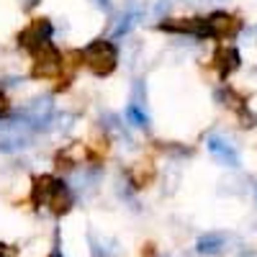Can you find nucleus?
Segmentation results:
<instances>
[{
	"mask_svg": "<svg viewBox=\"0 0 257 257\" xmlns=\"http://www.w3.org/2000/svg\"><path fill=\"white\" fill-rule=\"evenodd\" d=\"M82 62L93 75L105 77L116 70L118 64V49L111 44L108 39H95L93 44H88L82 49Z\"/></svg>",
	"mask_w": 257,
	"mask_h": 257,
	"instance_id": "1",
	"label": "nucleus"
},
{
	"mask_svg": "<svg viewBox=\"0 0 257 257\" xmlns=\"http://www.w3.org/2000/svg\"><path fill=\"white\" fill-rule=\"evenodd\" d=\"M62 75V54L49 44H41L31 52V77L36 80H57Z\"/></svg>",
	"mask_w": 257,
	"mask_h": 257,
	"instance_id": "2",
	"label": "nucleus"
},
{
	"mask_svg": "<svg viewBox=\"0 0 257 257\" xmlns=\"http://www.w3.org/2000/svg\"><path fill=\"white\" fill-rule=\"evenodd\" d=\"M49 36H52V21H49V18H34V21H29L26 29H21V34H18V47L34 52L36 47L47 44Z\"/></svg>",
	"mask_w": 257,
	"mask_h": 257,
	"instance_id": "3",
	"label": "nucleus"
},
{
	"mask_svg": "<svg viewBox=\"0 0 257 257\" xmlns=\"http://www.w3.org/2000/svg\"><path fill=\"white\" fill-rule=\"evenodd\" d=\"M206 26H208V36L211 39H231L242 31V21L231 13L216 11L206 18Z\"/></svg>",
	"mask_w": 257,
	"mask_h": 257,
	"instance_id": "4",
	"label": "nucleus"
},
{
	"mask_svg": "<svg viewBox=\"0 0 257 257\" xmlns=\"http://www.w3.org/2000/svg\"><path fill=\"white\" fill-rule=\"evenodd\" d=\"M160 31L167 34H190V36H208V26H206V18H165L157 24Z\"/></svg>",
	"mask_w": 257,
	"mask_h": 257,
	"instance_id": "5",
	"label": "nucleus"
},
{
	"mask_svg": "<svg viewBox=\"0 0 257 257\" xmlns=\"http://www.w3.org/2000/svg\"><path fill=\"white\" fill-rule=\"evenodd\" d=\"M206 147H208V152L213 155V160H216L219 165H224V167H239V152H237V147H234L229 139H224L219 134H211L206 139Z\"/></svg>",
	"mask_w": 257,
	"mask_h": 257,
	"instance_id": "6",
	"label": "nucleus"
},
{
	"mask_svg": "<svg viewBox=\"0 0 257 257\" xmlns=\"http://www.w3.org/2000/svg\"><path fill=\"white\" fill-rule=\"evenodd\" d=\"M128 183H132L137 190H142V188H149L155 183V178H157V167H155V162L152 160H139V162H134L132 167H128Z\"/></svg>",
	"mask_w": 257,
	"mask_h": 257,
	"instance_id": "7",
	"label": "nucleus"
},
{
	"mask_svg": "<svg viewBox=\"0 0 257 257\" xmlns=\"http://www.w3.org/2000/svg\"><path fill=\"white\" fill-rule=\"evenodd\" d=\"M82 52L80 49H70V52H64L62 54V75L57 77L59 80V85H57V90H64L70 85V80L75 77V72L82 67Z\"/></svg>",
	"mask_w": 257,
	"mask_h": 257,
	"instance_id": "8",
	"label": "nucleus"
},
{
	"mask_svg": "<svg viewBox=\"0 0 257 257\" xmlns=\"http://www.w3.org/2000/svg\"><path fill=\"white\" fill-rule=\"evenodd\" d=\"M226 242H229L226 234H221V231H208V234H203V237H198L196 252H198V254H206V257L221 254V252L226 249Z\"/></svg>",
	"mask_w": 257,
	"mask_h": 257,
	"instance_id": "9",
	"label": "nucleus"
},
{
	"mask_svg": "<svg viewBox=\"0 0 257 257\" xmlns=\"http://www.w3.org/2000/svg\"><path fill=\"white\" fill-rule=\"evenodd\" d=\"M213 64H216V70H219L221 77H229L234 70H239L242 57H239V52L234 47H221L216 54H213Z\"/></svg>",
	"mask_w": 257,
	"mask_h": 257,
	"instance_id": "10",
	"label": "nucleus"
},
{
	"mask_svg": "<svg viewBox=\"0 0 257 257\" xmlns=\"http://www.w3.org/2000/svg\"><path fill=\"white\" fill-rule=\"evenodd\" d=\"M47 206H49V211L54 213V216H62V213H67V211L72 208V193H70V188L64 185L62 180H59L57 188L52 190Z\"/></svg>",
	"mask_w": 257,
	"mask_h": 257,
	"instance_id": "11",
	"label": "nucleus"
},
{
	"mask_svg": "<svg viewBox=\"0 0 257 257\" xmlns=\"http://www.w3.org/2000/svg\"><path fill=\"white\" fill-rule=\"evenodd\" d=\"M57 178H52V175H39V178H34V185H31V201L36 203V206H47V201H49V196H52V190L57 188Z\"/></svg>",
	"mask_w": 257,
	"mask_h": 257,
	"instance_id": "12",
	"label": "nucleus"
},
{
	"mask_svg": "<svg viewBox=\"0 0 257 257\" xmlns=\"http://www.w3.org/2000/svg\"><path fill=\"white\" fill-rule=\"evenodd\" d=\"M0 257H21V249H18L16 244L0 242Z\"/></svg>",
	"mask_w": 257,
	"mask_h": 257,
	"instance_id": "13",
	"label": "nucleus"
},
{
	"mask_svg": "<svg viewBox=\"0 0 257 257\" xmlns=\"http://www.w3.org/2000/svg\"><path fill=\"white\" fill-rule=\"evenodd\" d=\"M8 111H11V100H8V95L3 90H0V116H6Z\"/></svg>",
	"mask_w": 257,
	"mask_h": 257,
	"instance_id": "14",
	"label": "nucleus"
},
{
	"mask_svg": "<svg viewBox=\"0 0 257 257\" xmlns=\"http://www.w3.org/2000/svg\"><path fill=\"white\" fill-rule=\"evenodd\" d=\"M237 257H257V249H242Z\"/></svg>",
	"mask_w": 257,
	"mask_h": 257,
	"instance_id": "15",
	"label": "nucleus"
},
{
	"mask_svg": "<svg viewBox=\"0 0 257 257\" xmlns=\"http://www.w3.org/2000/svg\"><path fill=\"white\" fill-rule=\"evenodd\" d=\"M39 0H26V8H31V6H36Z\"/></svg>",
	"mask_w": 257,
	"mask_h": 257,
	"instance_id": "16",
	"label": "nucleus"
},
{
	"mask_svg": "<svg viewBox=\"0 0 257 257\" xmlns=\"http://www.w3.org/2000/svg\"><path fill=\"white\" fill-rule=\"evenodd\" d=\"M254 198H257V193H254Z\"/></svg>",
	"mask_w": 257,
	"mask_h": 257,
	"instance_id": "17",
	"label": "nucleus"
}]
</instances>
